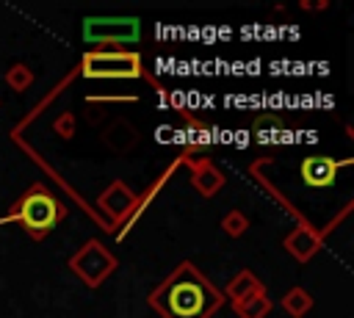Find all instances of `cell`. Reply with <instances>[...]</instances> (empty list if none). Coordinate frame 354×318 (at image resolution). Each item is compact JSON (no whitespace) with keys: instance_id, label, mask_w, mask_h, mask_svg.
I'll return each instance as SVG.
<instances>
[{"instance_id":"cell-1","label":"cell","mask_w":354,"mask_h":318,"mask_svg":"<svg viewBox=\"0 0 354 318\" xmlns=\"http://www.w3.org/2000/svg\"><path fill=\"white\" fill-rule=\"evenodd\" d=\"M147 304L160 312V318H213L221 310V290L188 260L177 263V268L149 290Z\"/></svg>"},{"instance_id":"cell-2","label":"cell","mask_w":354,"mask_h":318,"mask_svg":"<svg viewBox=\"0 0 354 318\" xmlns=\"http://www.w3.org/2000/svg\"><path fill=\"white\" fill-rule=\"evenodd\" d=\"M66 216V207L64 202L41 183H33L28 185L17 199L14 205L8 207V213L0 218V224H19L33 241H44L55 227L58 221Z\"/></svg>"},{"instance_id":"cell-3","label":"cell","mask_w":354,"mask_h":318,"mask_svg":"<svg viewBox=\"0 0 354 318\" xmlns=\"http://www.w3.org/2000/svg\"><path fill=\"white\" fill-rule=\"evenodd\" d=\"M80 75L88 80H136L149 77L136 50H88L80 58ZM155 83V77H149ZM158 86V83H155Z\"/></svg>"},{"instance_id":"cell-4","label":"cell","mask_w":354,"mask_h":318,"mask_svg":"<svg viewBox=\"0 0 354 318\" xmlns=\"http://www.w3.org/2000/svg\"><path fill=\"white\" fill-rule=\"evenodd\" d=\"M141 39L138 17H86L83 19V41L91 50H124V44H136Z\"/></svg>"},{"instance_id":"cell-5","label":"cell","mask_w":354,"mask_h":318,"mask_svg":"<svg viewBox=\"0 0 354 318\" xmlns=\"http://www.w3.org/2000/svg\"><path fill=\"white\" fill-rule=\"evenodd\" d=\"M66 265H69V271H72L86 288L97 290V288L119 268V260H116V254H113L111 249H105L102 241L88 238L86 243L77 246V252L66 260Z\"/></svg>"},{"instance_id":"cell-6","label":"cell","mask_w":354,"mask_h":318,"mask_svg":"<svg viewBox=\"0 0 354 318\" xmlns=\"http://www.w3.org/2000/svg\"><path fill=\"white\" fill-rule=\"evenodd\" d=\"M136 199H138V191H133L124 180H113V183H111V185L97 196V207L102 210V216H105V218H111L108 230H111V227H116L119 221H124V218L133 213Z\"/></svg>"},{"instance_id":"cell-7","label":"cell","mask_w":354,"mask_h":318,"mask_svg":"<svg viewBox=\"0 0 354 318\" xmlns=\"http://www.w3.org/2000/svg\"><path fill=\"white\" fill-rule=\"evenodd\" d=\"M348 163H351V158L337 160V158H329V155H307L299 163V177L307 188H329L337 180L340 169L348 166Z\"/></svg>"},{"instance_id":"cell-8","label":"cell","mask_w":354,"mask_h":318,"mask_svg":"<svg viewBox=\"0 0 354 318\" xmlns=\"http://www.w3.org/2000/svg\"><path fill=\"white\" fill-rule=\"evenodd\" d=\"M282 246L296 263H310L324 249V232L310 221H296V227L282 238Z\"/></svg>"},{"instance_id":"cell-9","label":"cell","mask_w":354,"mask_h":318,"mask_svg":"<svg viewBox=\"0 0 354 318\" xmlns=\"http://www.w3.org/2000/svg\"><path fill=\"white\" fill-rule=\"evenodd\" d=\"M224 183H227L224 171H221L210 158H205V160H199V163L191 166V185H194V191H196L202 199L216 196V194L224 188Z\"/></svg>"},{"instance_id":"cell-10","label":"cell","mask_w":354,"mask_h":318,"mask_svg":"<svg viewBox=\"0 0 354 318\" xmlns=\"http://www.w3.org/2000/svg\"><path fill=\"white\" fill-rule=\"evenodd\" d=\"M271 307H274V301L268 299L266 288H260V290H254V293L232 301V310H235L238 318H266L271 312Z\"/></svg>"},{"instance_id":"cell-11","label":"cell","mask_w":354,"mask_h":318,"mask_svg":"<svg viewBox=\"0 0 354 318\" xmlns=\"http://www.w3.org/2000/svg\"><path fill=\"white\" fill-rule=\"evenodd\" d=\"M260 288H263V282L254 277V271L241 268V271H235V274L227 279L221 296L230 299V301H238V299H243V296H249V293H254V290H260Z\"/></svg>"},{"instance_id":"cell-12","label":"cell","mask_w":354,"mask_h":318,"mask_svg":"<svg viewBox=\"0 0 354 318\" xmlns=\"http://www.w3.org/2000/svg\"><path fill=\"white\" fill-rule=\"evenodd\" d=\"M279 304H282V310H285L290 318H304V315L313 310L315 299H313L301 285H293V288L279 299Z\"/></svg>"},{"instance_id":"cell-13","label":"cell","mask_w":354,"mask_h":318,"mask_svg":"<svg viewBox=\"0 0 354 318\" xmlns=\"http://www.w3.org/2000/svg\"><path fill=\"white\" fill-rule=\"evenodd\" d=\"M6 86L11 88V91H17V94H22V91H28L30 86H33V80H36V75H33V69L28 66V64H11L8 69H6Z\"/></svg>"},{"instance_id":"cell-14","label":"cell","mask_w":354,"mask_h":318,"mask_svg":"<svg viewBox=\"0 0 354 318\" xmlns=\"http://www.w3.org/2000/svg\"><path fill=\"white\" fill-rule=\"evenodd\" d=\"M249 216L243 213V210H227L224 216H221V221H218V227H221V232L224 235H230V238H241L246 230H249Z\"/></svg>"},{"instance_id":"cell-15","label":"cell","mask_w":354,"mask_h":318,"mask_svg":"<svg viewBox=\"0 0 354 318\" xmlns=\"http://www.w3.org/2000/svg\"><path fill=\"white\" fill-rule=\"evenodd\" d=\"M53 133H55L58 138H64V141H72L75 133H77V119H75V113H72V111L58 113V116L53 119Z\"/></svg>"},{"instance_id":"cell-16","label":"cell","mask_w":354,"mask_h":318,"mask_svg":"<svg viewBox=\"0 0 354 318\" xmlns=\"http://www.w3.org/2000/svg\"><path fill=\"white\" fill-rule=\"evenodd\" d=\"M279 130H285V122L277 113H260L252 122V133H257V135H271V133H279Z\"/></svg>"},{"instance_id":"cell-17","label":"cell","mask_w":354,"mask_h":318,"mask_svg":"<svg viewBox=\"0 0 354 318\" xmlns=\"http://www.w3.org/2000/svg\"><path fill=\"white\" fill-rule=\"evenodd\" d=\"M299 6H301L304 11H324V8L329 6V0H318V3H310V0H301Z\"/></svg>"}]
</instances>
